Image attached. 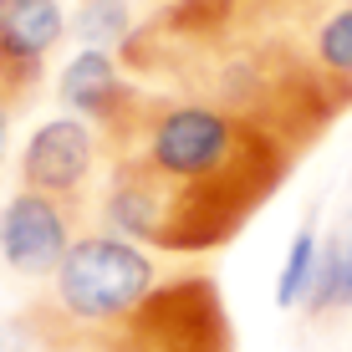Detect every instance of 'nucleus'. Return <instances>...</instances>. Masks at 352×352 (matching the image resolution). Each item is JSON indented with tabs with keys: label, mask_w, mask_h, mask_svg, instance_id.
I'll return each mask as SVG.
<instances>
[{
	"label": "nucleus",
	"mask_w": 352,
	"mask_h": 352,
	"mask_svg": "<svg viewBox=\"0 0 352 352\" xmlns=\"http://www.w3.org/2000/svg\"><path fill=\"white\" fill-rule=\"evenodd\" d=\"M102 220L159 256L220 250L291 179L296 153L220 107L143 87L107 138Z\"/></svg>",
	"instance_id": "obj_1"
},
{
	"label": "nucleus",
	"mask_w": 352,
	"mask_h": 352,
	"mask_svg": "<svg viewBox=\"0 0 352 352\" xmlns=\"http://www.w3.org/2000/svg\"><path fill=\"white\" fill-rule=\"evenodd\" d=\"M41 352H235L225 296L210 271H168L153 250L123 261L77 311L46 301L21 317Z\"/></svg>",
	"instance_id": "obj_2"
},
{
	"label": "nucleus",
	"mask_w": 352,
	"mask_h": 352,
	"mask_svg": "<svg viewBox=\"0 0 352 352\" xmlns=\"http://www.w3.org/2000/svg\"><path fill=\"white\" fill-rule=\"evenodd\" d=\"M97 133L87 118H52L26 138L21 148V189L52 194V199L82 210L87 204V184L97 168Z\"/></svg>",
	"instance_id": "obj_3"
},
{
	"label": "nucleus",
	"mask_w": 352,
	"mask_h": 352,
	"mask_svg": "<svg viewBox=\"0 0 352 352\" xmlns=\"http://www.w3.org/2000/svg\"><path fill=\"white\" fill-rule=\"evenodd\" d=\"M82 210L36 189H16L0 210V256L16 276H52L77 240Z\"/></svg>",
	"instance_id": "obj_4"
},
{
	"label": "nucleus",
	"mask_w": 352,
	"mask_h": 352,
	"mask_svg": "<svg viewBox=\"0 0 352 352\" xmlns=\"http://www.w3.org/2000/svg\"><path fill=\"white\" fill-rule=\"evenodd\" d=\"M62 102L72 107L77 118H87L97 138H107L123 118L133 113V102H138L143 82L128 77L123 62H118L113 52H102V46H87V52H77L62 72Z\"/></svg>",
	"instance_id": "obj_5"
},
{
	"label": "nucleus",
	"mask_w": 352,
	"mask_h": 352,
	"mask_svg": "<svg viewBox=\"0 0 352 352\" xmlns=\"http://www.w3.org/2000/svg\"><path fill=\"white\" fill-rule=\"evenodd\" d=\"M301 311H311V317L352 311V230L322 240L317 276H311V291H307V301H301Z\"/></svg>",
	"instance_id": "obj_6"
},
{
	"label": "nucleus",
	"mask_w": 352,
	"mask_h": 352,
	"mask_svg": "<svg viewBox=\"0 0 352 352\" xmlns=\"http://www.w3.org/2000/svg\"><path fill=\"white\" fill-rule=\"evenodd\" d=\"M317 214H307V220L296 225V235H291L286 245V261H281V276H276V307H301L311 291V276H317Z\"/></svg>",
	"instance_id": "obj_7"
},
{
	"label": "nucleus",
	"mask_w": 352,
	"mask_h": 352,
	"mask_svg": "<svg viewBox=\"0 0 352 352\" xmlns=\"http://www.w3.org/2000/svg\"><path fill=\"white\" fill-rule=\"evenodd\" d=\"M72 26L87 46H102V52H113V46L128 41L133 31V16H128V0H77V16H72Z\"/></svg>",
	"instance_id": "obj_8"
},
{
	"label": "nucleus",
	"mask_w": 352,
	"mask_h": 352,
	"mask_svg": "<svg viewBox=\"0 0 352 352\" xmlns=\"http://www.w3.org/2000/svg\"><path fill=\"white\" fill-rule=\"evenodd\" d=\"M10 118H16V113H10V107L0 102V159H6V133H10Z\"/></svg>",
	"instance_id": "obj_9"
},
{
	"label": "nucleus",
	"mask_w": 352,
	"mask_h": 352,
	"mask_svg": "<svg viewBox=\"0 0 352 352\" xmlns=\"http://www.w3.org/2000/svg\"><path fill=\"white\" fill-rule=\"evenodd\" d=\"M148 6H164V0H148Z\"/></svg>",
	"instance_id": "obj_10"
},
{
	"label": "nucleus",
	"mask_w": 352,
	"mask_h": 352,
	"mask_svg": "<svg viewBox=\"0 0 352 352\" xmlns=\"http://www.w3.org/2000/svg\"><path fill=\"white\" fill-rule=\"evenodd\" d=\"M6 6H10V0H0V10H6Z\"/></svg>",
	"instance_id": "obj_11"
}]
</instances>
